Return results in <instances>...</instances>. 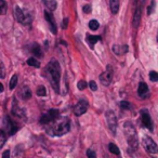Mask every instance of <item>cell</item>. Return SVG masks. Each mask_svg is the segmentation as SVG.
<instances>
[{
	"instance_id": "cell-34",
	"label": "cell",
	"mask_w": 158,
	"mask_h": 158,
	"mask_svg": "<svg viewBox=\"0 0 158 158\" xmlns=\"http://www.w3.org/2000/svg\"><path fill=\"white\" fill-rule=\"evenodd\" d=\"M82 11L85 12V13H90L91 12V6L90 4H86V6L82 8Z\"/></svg>"
},
{
	"instance_id": "cell-31",
	"label": "cell",
	"mask_w": 158,
	"mask_h": 158,
	"mask_svg": "<svg viewBox=\"0 0 158 158\" xmlns=\"http://www.w3.org/2000/svg\"><path fill=\"white\" fill-rule=\"evenodd\" d=\"M154 9H155V1L153 0L152 2H151L150 7L147 8V14H148V15H150V14H152V13H153V11H154Z\"/></svg>"
},
{
	"instance_id": "cell-40",
	"label": "cell",
	"mask_w": 158,
	"mask_h": 158,
	"mask_svg": "<svg viewBox=\"0 0 158 158\" xmlns=\"http://www.w3.org/2000/svg\"><path fill=\"white\" fill-rule=\"evenodd\" d=\"M157 41H158V34H157Z\"/></svg>"
},
{
	"instance_id": "cell-36",
	"label": "cell",
	"mask_w": 158,
	"mask_h": 158,
	"mask_svg": "<svg viewBox=\"0 0 158 158\" xmlns=\"http://www.w3.org/2000/svg\"><path fill=\"white\" fill-rule=\"evenodd\" d=\"M0 67H1V78H4V65L3 63H0Z\"/></svg>"
},
{
	"instance_id": "cell-9",
	"label": "cell",
	"mask_w": 158,
	"mask_h": 158,
	"mask_svg": "<svg viewBox=\"0 0 158 158\" xmlns=\"http://www.w3.org/2000/svg\"><path fill=\"white\" fill-rule=\"evenodd\" d=\"M140 114H141V120H142V124H144V127H146L147 129H150L151 131H153V122H152V118H151L150 113L146 110H141Z\"/></svg>"
},
{
	"instance_id": "cell-6",
	"label": "cell",
	"mask_w": 158,
	"mask_h": 158,
	"mask_svg": "<svg viewBox=\"0 0 158 158\" xmlns=\"http://www.w3.org/2000/svg\"><path fill=\"white\" fill-rule=\"evenodd\" d=\"M14 17L17 22L22 23V24H29L31 22V15H25L24 12L22 11V9L17 6L14 8Z\"/></svg>"
},
{
	"instance_id": "cell-1",
	"label": "cell",
	"mask_w": 158,
	"mask_h": 158,
	"mask_svg": "<svg viewBox=\"0 0 158 158\" xmlns=\"http://www.w3.org/2000/svg\"><path fill=\"white\" fill-rule=\"evenodd\" d=\"M45 76L48 78L51 87L53 90L59 93L60 92V79H61V66L57 60H52L47 65L45 71Z\"/></svg>"
},
{
	"instance_id": "cell-23",
	"label": "cell",
	"mask_w": 158,
	"mask_h": 158,
	"mask_svg": "<svg viewBox=\"0 0 158 158\" xmlns=\"http://www.w3.org/2000/svg\"><path fill=\"white\" fill-rule=\"evenodd\" d=\"M99 27H100V24L96 20H91L89 22V28L91 31H96V29H99Z\"/></svg>"
},
{
	"instance_id": "cell-19",
	"label": "cell",
	"mask_w": 158,
	"mask_h": 158,
	"mask_svg": "<svg viewBox=\"0 0 158 158\" xmlns=\"http://www.w3.org/2000/svg\"><path fill=\"white\" fill-rule=\"evenodd\" d=\"M45 7L50 10V11H54L57 9V1L55 0H43Z\"/></svg>"
},
{
	"instance_id": "cell-5",
	"label": "cell",
	"mask_w": 158,
	"mask_h": 158,
	"mask_svg": "<svg viewBox=\"0 0 158 158\" xmlns=\"http://www.w3.org/2000/svg\"><path fill=\"white\" fill-rule=\"evenodd\" d=\"M106 120H107V124L110 132L115 136L116 131H117V118H116V115L113 110H107L106 112Z\"/></svg>"
},
{
	"instance_id": "cell-14",
	"label": "cell",
	"mask_w": 158,
	"mask_h": 158,
	"mask_svg": "<svg viewBox=\"0 0 158 158\" xmlns=\"http://www.w3.org/2000/svg\"><path fill=\"white\" fill-rule=\"evenodd\" d=\"M86 40H87V42L89 43V45H90L91 49H93V45H95L99 40H101V37L100 36H92V35H87V38H86Z\"/></svg>"
},
{
	"instance_id": "cell-26",
	"label": "cell",
	"mask_w": 158,
	"mask_h": 158,
	"mask_svg": "<svg viewBox=\"0 0 158 158\" xmlns=\"http://www.w3.org/2000/svg\"><path fill=\"white\" fill-rule=\"evenodd\" d=\"M7 8H8V7H7L6 1H4V0H0V9H1V10H0V13L2 15H4L7 13Z\"/></svg>"
},
{
	"instance_id": "cell-35",
	"label": "cell",
	"mask_w": 158,
	"mask_h": 158,
	"mask_svg": "<svg viewBox=\"0 0 158 158\" xmlns=\"http://www.w3.org/2000/svg\"><path fill=\"white\" fill-rule=\"evenodd\" d=\"M2 158H10V151L7 150L2 153Z\"/></svg>"
},
{
	"instance_id": "cell-37",
	"label": "cell",
	"mask_w": 158,
	"mask_h": 158,
	"mask_svg": "<svg viewBox=\"0 0 158 158\" xmlns=\"http://www.w3.org/2000/svg\"><path fill=\"white\" fill-rule=\"evenodd\" d=\"M67 23H68V19H67V17H65V19H64V21H63V26H62V27H63V28H66V27H67Z\"/></svg>"
},
{
	"instance_id": "cell-20",
	"label": "cell",
	"mask_w": 158,
	"mask_h": 158,
	"mask_svg": "<svg viewBox=\"0 0 158 158\" xmlns=\"http://www.w3.org/2000/svg\"><path fill=\"white\" fill-rule=\"evenodd\" d=\"M114 51H115L116 54H124L128 51V45H122V47H119V45H114Z\"/></svg>"
},
{
	"instance_id": "cell-10",
	"label": "cell",
	"mask_w": 158,
	"mask_h": 158,
	"mask_svg": "<svg viewBox=\"0 0 158 158\" xmlns=\"http://www.w3.org/2000/svg\"><path fill=\"white\" fill-rule=\"evenodd\" d=\"M3 124H4V128H6L7 131H8L9 136H13V134L17 131V129H19L17 126H15L14 122L12 121L9 117H6V118H4V122H3Z\"/></svg>"
},
{
	"instance_id": "cell-2",
	"label": "cell",
	"mask_w": 158,
	"mask_h": 158,
	"mask_svg": "<svg viewBox=\"0 0 158 158\" xmlns=\"http://www.w3.org/2000/svg\"><path fill=\"white\" fill-rule=\"evenodd\" d=\"M45 130L50 136H61L69 132L71 130V122L67 117H60L57 120L50 122L49 124H45Z\"/></svg>"
},
{
	"instance_id": "cell-15",
	"label": "cell",
	"mask_w": 158,
	"mask_h": 158,
	"mask_svg": "<svg viewBox=\"0 0 158 158\" xmlns=\"http://www.w3.org/2000/svg\"><path fill=\"white\" fill-rule=\"evenodd\" d=\"M31 51L35 57H42V51H41V48H40V45H38V43H33V45H31Z\"/></svg>"
},
{
	"instance_id": "cell-25",
	"label": "cell",
	"mask_w": 158,
	"mask_h": 158,
	"mask_svg": "<svg viewBox=\"0 0 158 158\" xmlns=\"http://www.w3.org/2000/svg\"><path fill=\"white\" fill-rule=\"evenodd\" d=\"M36 93H37V95H39V96H45L47 95V90H45V88L43 87V86H39V87L37 88Z\"/></svg>"
},
{
	"instance_id": "cell-12",
	"label": "cell",
	"mask_w": 158,
	"mask_h": 158,
	"mask_svg": "<svg viewBox=\"0 0 158 158\" xmlns=\"http://www.w3.org/2000/svg\"><path fill=\"white\" fill-rule=\"evenodd\" d=\"M148 92H150V90H148V87H147L146 83H145V82H140V83H139V88H138L139 96L142 98V99H145V98L148 95Z\"/></svg>"
},
{
	"instance_id": "cell-11",
	"label": "cell",
	"mask_w": 158,
	"mask_h": 158,
	"mask_svg": "<svg viewBox=\"0 0 158 158\" xmlns=\"http://www.w3.org/2000/svg\"><path fill=\"white\" fill-rule=\"evenodd\" d=\"M45 20H47V22L49 23L50 31L55 35L57 33V24H55V21H54L53 16H52L48 11H45Z\"/></svg>"
},
{
	"instance_id": "cell-7",
	"label": "cell",
	"mask_w": 158,
	"mask_h": 158,
	"mask_svg": "<svg viewBox=\"0 0 158 158\" xmlns=\"http://www.w3.org/2000/svg\"><path fill=\"white\" fill-rule=\"evenodd\" d=\"M112 79H113V68H112L110 65H108L107 68H106V71L100 75V80H101L102 85L106 86V87H107V86L110 85Z\"/></svg>"
},
{
	"instance_id": "cell-24",
	"label": "cell",
	"mask_w": 158,
	"mask_h": 158,
	"mask_svg": "<svg viewBox=\"0 0 158 158\" xmlns=\"http://www.w3.org/2000/svg\"><path fill=\"white\" fill-rule=\"evenodd\" d=\"M108 150H110V152L112 153V154H115V155H119V154H120L119 148L116 146L114 143H110V145H108Z\"/></svg>"
},
{
	"instance_id": "cell-27",
	"label": "cell",
	"mask_w": 158,
	"mask_h": 158,
	"mask_svg": "<svg viewBox=\"0 0 158 158\" xmlns=\"http://www.w3.org/2000/svg\"><path fill=\"white\" fill-rule=\"evenodd\" d=\"M150 79H151V81L157 82L158 81V73H157V72L151 71L150 72Z\"/></svg>"
},
{
	"instance_id": "cell-28",
	"label": "cell",
	"mask_w": 158,
	"mask_h": 158,
	"mask_svg": "<svg viewBox=\"0 0 158 158\" xmlns=\"http://www.w3.org/2000/svg\"><path fill=\"white\" fill-rule=\"evenodd\" d=\"M6 133H4V131L3 130H1L0 131V147H3V145H4V143H6Z\"/></svg>"
},
{
	"instance_id": "cell-16",
	"label": "cell",
	"mask_w": 158,
	"mask_h": 158,
	"mask_svg": "<svg viewBox=\"0 0 158 158\" xmlns=\"http://www.w3.org/2000/svg\"><path fill=\"white\" fill-rule=\"evenodd\" d=\"M110 11L113 14H117L119 11V0H110Z\"/></svg>"
},
{
	"instance_id": "cell-13",
	"label": "cell",
	"mask_w": 158,
	"mask_h": 158,
	"mask_svg": "<svg viewBox=\"0 0 158 158\" xmlns=\"http://www.w3.org/2000/svg\"><path fill=\"white\" fill-rule=\"evenodd\" d=\"M141 14H142V6H139L138 8H136V12H134V16H133V21H132L133 27H136V28L139 26V24H140Z\"/></svg>"
},
{
	"instance_id": "cell-8",
	"label": "cell",
	"mask_w": 158,
	"mask_h": 158,
	"mask_svg": "<svg viewBox=\"0 0 158 158\" xmlns=\"http://www.w3.org/2000/svg\"><path fill=\"white\" fill-rule=\"evenodd\" d=\"M88 107H89L88 102L85 99H80L76 104V106L74 107V113L76 116H81L87 112Z\"/></svg>"
},
{
	"instance_id": "cell-32",
	"label": "cell",
	"mask_w": 158,
	"mask_h": 158,
	"mask_svg": "<svg viewBox=\"0 0 158 158\" xmlns=\"http://www.w3.org/2000/svg\"><path fill=\"white\" fill-rule=\"evenodd\" d=\"M87 156H88V158H96L95 152L92 151V150H88L87 151Z\"/></svg>"
},
{
	"instance_id": "cell-17",
	"label": "cell",
	"mask_w": 158,
	"mask_h": 158,
	"mask_svg": "<svg viewBox=\"0 0 158 158\" xmlns=\"http://www.w3.org/2000/svg\"><path fill=\"white\" fill-rule=\"evenodd\" d=\"M12 113H13V115L17 116V117H21V118H24V117H25V113H24V110H22L20 107H19V106H16V104H15V101H14V103H13Z\"/></svg>"
},
{
	"instance_id": "cell-29",
	"label": "cell",
	"mask_w": 158,
	"mask_h": 158,
	"mask_svg": "<svg viewBox=\"0 0 158 158\" xmlns=\"http://www.w3.org/2000/svg\"><path fill=\"white\" fill-rule=\"evenodd\" d=\"M119 105H120V107H121L122 110H130V108H131V105H130V103L127 101H121Z\"/></svg>"
},
{
	"instance_id": "cell-21",
	"label": "cell",
	"mask_w": 158,
	"mask_h": 158,
	"mask_svg": "<svg viewBox=\"0 0 158 158\" xmlns=\"http://www.w3.org/2000/svg\"><path fill=\"white\" fill-rule=\"evenodd\" d=\"M17 80H19V76L17 75H13L10 80V83H9V88H10V90H13L17 85Z\"/></svg>"
},
{
	"instance_id": "cell-30",
	"label": "cell",
	"mask_w": 158,
	"mask_h": 158,
	"mask_svg": "<svg viewBox=\"0 0 158 158\" xmlns=\"http://www.w3.org/2000/svg\"><path fill=\"white\" fill-rule=\"evenodd\" d=\"M77 87H78L79 90H85L86 88H87V82H86L85 80H80V81H78V83H77Z\"/></svg>"
},
{
	"instance_id": "cell-39",
	"label": "cell",
	"mask_w": 158,
	"mask_h": 158,
	"mask_svg": "<svg viewBox=\"0 0 158 158\" xmlns=\"http://www.w3.org/2000/svg\"><path fill=\"white\" fill-rule=\"evenodd\" d=\"M139 1H140V6H143V3L145 0H139Z\"/></svg>"
},
{
	"instance_id": "cell-3",
	"label": "cell",
	"mask_w": 158,
	"mask_h": 158,
	"mask_svg": "<svg viewBox=\"0 0 158 158\" xmlns=\"http://www.w3.org/2000/svg\"><path fill=\"white\" fill-rule=\"evenodd\" d=\"M124 136H126V139H127L128 144H129V146L132 147L133 150H136V147L139 145V139H138V134H136V130L134 128V126L129 121L124 122Z\"/></svg>"
},
{
	"instance_id": "cell-33",
	"label": "cell",
	"mask_w": 158,
	"mask_h": 158,
	"mask_svg": "<svg viewBox=\"0 0 158 158\" xmlns=\"http://www.w3.org/2000/svg\"><path fill=\"white\" fill-rule=\"evenodd\" d=\"M89 87H90V89L92 91L98 90V85L95 83V81H90V83H89Z\"/></svg>"
},
{
	"instance_id": "cell-38",
	"label": "cell",
	"mask_w": 158,
	"mask_h": 158,
	"mask_svg": "<svg viewBox=\"0 0 158 158\" xmlns=\"http://www.w3.org/2000/svg\"><path fill=\"white\" fill-rule=\"evenodd\" d=\"M0 92H3V85L0 83Z\"/></svg>"
},
{
	"instance_id": "cell-22",
	"label": "cell",
	"mask_w": 158,
	"mask_h": 158,
	"mask_svg": "<svg viewBox=\"0 0 158 158\" xmlns=\"http://www.w3.org/2000/svg\"><path fill=\"white\" fill-rule=\"evenodd\" d=\"M27 64L29 65V66H33V67H40V63L37 61L35 57H29L28 60H27Z\"/></svg>"
},
{
	"instance_id": "cell-18",
	"label": "cell",
	"mask_w": 158,
	"mask_h": 158,
	"mask_svg": "<svg viewBox=\"0 0 158 158\" xmlns=\"http://www.w3.org/2000/svg\"><path fill=\"white\" fill-rule=\"evenodd\" d=\"M21 95H22L23 99H31V90H29L28 87H26V86H24V87H22V90H21Z\"/></svg>"
},
{
	"instance_id": "cell-4",
	"label": "cell",
	"mask_w": 158,
	"mask_h": 158,
	"mask_svg": "<svg viewBox=\"0 0 158 158\" xmlns=\"http://www.w3.org/2000/svg\"><path fill=\"white\" fill-rule=\"evenodd\" d=\"M142 143H143V146L146 152L151 153V154H156V153H158L157 144L154 142V140H153L151 136H143V139H142Z\"/></svg>"
}]
</instances>
